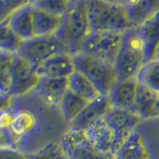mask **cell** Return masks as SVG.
<instances>
[{"label": "cell", "instance_id": "cell-22", "mask_svg": "<svg viewBox=\"0 0 159 159\" xmlns=\"http://www.w3.org/2000/svg\"><path fill=\"white\" fill-rule=\"evenodd\" d=\"M89 103V102L77 96L71 91L67 93V96L65 97L64 101L61 103V107H60V111L62 113L64 120L69 124V127L83 112Z\"/></svg>", "mask_w": 159, "mask_h": 159}, {"label": "cell", "instance_id": "cell-29", "mask_svg": "<svg viewBox=\"0 0 159 159\" xmlns=\"http://www.w3.org/2000/svg\"><path fill=\"white\" fill-rule=\"evenodd\" d=\"M29 3V0H0V24L8 21L15 11Z\"/></svg>", "mask_w": 159, "mask_h": 159}, {"label": "cell", "instance_id": "cell-27", "mask_svg": "<svg viewBox=\"0 0 159 159\" xmlns=\"http://www.w3.org/2000/svg\"><path fill=\"white\" fill-rule=\"evenodd\" d=\"M30 159H69L60 142H50L39 150L30 154Z\"/></svg>", "mask_w": 159, "mask_h": 159}, {"label": "cell", "instance_id": "cell-9", "mask_svg": "<svg viewBox=\"0 0 159 159\" xmlns=\"http://www.w3.org/2000/svg\"><path fill=\"white\" fill-rule=\"evenodd\" d=\"M84 133L94 147L113 158L116 157L124 144L116 130L107 121V116L92 124L84 130Z\"/></svg>", "mask_w": 159, "mask_h": 159}, {"label": "cell", "instance_id": "cell-10", "mask_svg": "<svg viewBox=\"0 0 159 159\" xmlns=\"http://www.w3.org/2000/svg\"><path fill=\"white\" fill-rule=\"evenodd\" d=\"M60 143L70 159H116L94 147L83 130L69 128Z\"/></svg>", "mask_w": 159, "mask_h": 159}, {"label": "cell", "instance_id": "cell-14", "mask_svg": "<svg viewBox=\"0 0 159 159\" xmlns=\"http://www.w3.org/2000/svg\"><path fill=\"white\" fill-rule=\"evenodd\" d=\"M41 78H70L77 72V66L72 54H58L38 67Z\"/></svg>", "mask_w": 159, "mask_h": 159}, {"label": "cell", "instance_id": "cell-25", "mask_svg": "<svg viewBox=\"0 0 159 159\" xmlns=\"http://www.w3.org/2000/svg\"><path fill=\"white\" fill-rule=\"evenodd\" d=\"M136 79L139 84L159 93V60L153 59L147 61Z\"/></svg>", "mask_w": 159, "mask_h": 159}, {"label": "cell", "instance_id": "cell-6", "mask_svg": "<svg viewBox=\"0 0 159 159\" xmlns=\"http://www.w3.org/2000/svg\"><path fill=\"white\" fill-rule=\"evenodd\" d=\"M68 52L66 45L57 35L46 37H34L23 41L18 54L26 58L35 67H40L49 59L58 54Z\"/></svg>", "mask_w": 159, "mask_h": 159}, {"label": "cell", "instance_id": "cell-5", "mask_svg": "<svg viewBox=\"0 0 159 159\" xmlns=\"http://www.w3.org/2000/svg\"><path fill=\"white\" fill-rule=\"evenodd\" d=\"M74 59L78 71L91 80L102 96H108L118 81L116 65L84 52L74 56Z\"/></svg>", "mask_w": 159, "mask_h": 159}, {"label": "cell", "instance_id": "cell-24", "mask_svg": "<svg viewBox=\"0 0 159 159\" xmlns=\"http://www.w3.org/2000/svg\"><path fill=\"white\" fill-rule=\"evenodd\" d=\"M128 11L134 27L137 28L149 17L159 12V0H139L136 6Z\"/></svg>", "mask_w": 159, "mask_h": 159}, {"label": "cell", "instance_id": "cell-4", "mask_svg": "<svg viewBox=\"0 0 159 159\" xmlns=\"http://www.w3.org/2000/svg\"><path fill=\"white\" fill-rule=\"evenodd\" d=\"M146 47L137 28L125 33L123 46L116 62L118 80L136 78L146 63Z\"/></svg>", "mask_w": 159, "mask_h": 159}, {"label": "cell", "instance_id": "cell-30", "mask_svg": "<svg viewBox=\"0 0 159 159\" xmlns=\"http://www.w3.org/2000/svg\"><path fill=\"white\" fill-rule=\"evenodd\" d=\"M0 159H30V155L15 147L0 148Z\"/></svg>", "mask_w": 159, "mask_h": 159}, {"label": "cell", "instance_id": "cell-20", "mask_svg": "<svg viewBox=\"0 0 159 159\" xmlns=\"http://www.w3.org/2000/svg\"><path fill=\"white\" fill-rule=\"evenodd\" d=\"M159 93L143 84H138L137 96L134 111H136L142 119L157 116V103Z\"/></svg>", "mask_w": 159, "mask_h": 159}, {"label": "cell", "instance_id": "cell-1", "mask_svg": "<svg viewBox=\"0 0 159 159\" xmlns=\"http://www.w3.org/2000/svg\"><path fill=\"white\" fill-rule=\"evenodd\" d=\"M13 120L9 130L12 147L30 154L51 141L47 106L36 92L22 98H14Z\"/></svg>", "mask_w": 159, "mask_h": 159}, {"label": "cell", "instance_id": "cell-15", "mask_svg": "<svg viewBox=\"0 0 159 159\" xmlns=\"http://www.w3.org/2000/svg\"><path fill=\"white\" fill-rule=\"evenodd\" d=\"M138 84L136 78L118 80L108 94L113 107L134 111Z\"/></svg>", "mask_w": 159, "mask_h": 159}, {"label": "cell", "instance_id": "cell-34", "mask_svg": "<svg viewBox=\"0 0 159 159\" xmlns=\"http://www.w3.org/2000/svg\"><path fill=\"white\" fill-rule=\"evenodd\" d=\"M157 116H159V99H158V103H157Z\"/></svg>", "mask_w": 159, "mask_h": 159}, {"label": "cell", "instance_id": "cell-23", "mask_svg": "<svg viewBox=\"0 0 159 159\" xmlns=\"http://www.w3.org/2000/svg\"><path fill=\"white\" fill-rule=\"evenodd\" d=\"M16 53L1 51L0 52V89L3 93H11L13 66Z\"/></svg>", "mask_w": 159, "mask_h": 159}, {"label": "cell", "instance_id": "cell-12", "mask_svg": "<svg viewBox=\"0 0 159 159\" xmlns=\"http://www.w3.org/2000/svg\"><path fill=\"white\" fill-rule=\"evenodd\" d=\"M69 92V78H41L36 89L38 96L47 106L57 109H60L62 102Z\"/></svg>", "mask_w": 159, "mask_h": 159}, {"label": "cell", "instance_id": "cell-3", "mask_svg": "<svg viewBox=\"0 0 159 159\" xmlns=\"http://www.w3.org/2000/svg\"><path fill=\"white\" fill-rule=\"evenodd\" d=\"M89 17L92 33H126L135 28L128 9L112 0H89Z\"/></svg>", "mask_w": 159, "mask_h": 159}, {"label": "cell", "instance_id": "cell-11", "mask_svg": "<svg viewBox=\"0 0 159 159\" xmlns=\"http://www.w3.org/2000/svg\"><path fill=\"white\" fill-rule=\"evenodd\" d=\"M109 124L116 129L120 139L125 142L132 134L139 130V126L143 121L139 114L131 109L113 107L107 116Z\"/></svg>", "mask_w": 159, "mask_h": 159}, {"label": "cell", "instance_id": "cell-33", "mask_svg": "<svg viewBox=\"0 0 159 159\" xmlns=\"http://www.w3.org/2000/svg\"><path fill=\"white\" fill-rule=\"evenodd\" d=\"M3 147H12V143L9 132L0 129V148Z\"/></svg>", "mask_w": 159, "mask_h": 159}, {"label": "cell", "instance_id": "cell-21", "mask_svg": "<svg viewBox=\"0 0 159 159\" xmlns=\"http://www.w3.org/2000/svg\"><path fill=\"white\" fill-rule=\"evenodd\" d=\"M70 80V91L76 93L77 96L84 98L88 102L96 101L98 98H101L102 94L99 92L98 87L94 84L87 76H84L83 73L78 71L74 73Z\"/></svg>", "mask_w": 159, "mask_h": 159}, {"label": "cell", "instance_id": "cell-32", "mask_svg": "<svg viewBox=\"0 0 159 159\" xmlns=\"http://www.w3.org/2000/svg\"><path fill=\"white\" fill-rule=\"evenodd\" d=\"M14 97L9 93H4L0 96V112L6 109L12 108L14 104Z\"/></svg>", "mask_w": 159, "mask_h": 159}, {"label": "cell", "instance_id": "cell-18", "mask_svg": "<svg viewBox=\"0 0 159 159\" xmlns=\"http://www.w3.org/2000/svg\"><path fill=\"white\" fill-rule=\"evenodd\" d=\"M35 37L55 36L61 29L64 16L51 14L33 6Z\"/></svg>", "mask_w": 159, "mask_h": 159}, {"label": "cell", "instance_id": "cell-37", "mask_svg": "<svg viewBox=\"0 0 159 159\" xmlns=\"http://www.w3.org/2000/svg\"><path fill=\"white\" fill-rule=\"evenodd\" d=\"M2 94H4V93H2V91H1V89H0V96H2Z\"/></svg>", "mask_w": 159, "mask_h": 159}, {"label": "cell", "instance_id": "cell-26", "mask_svg": "<svg viewBox=\"0 0 159 159\" xmlns=\"http://www.w3.org/2000/svg\"><path fill=\"white\" fill-rule=\"evenodd\" d=\"M23 40L20 39L9 27L8 21L0 24V52L8 51L18 53Z\"/></svg>", "mask_w": 159, "mask_h": 159}, {"label": "cell", "instance_id": "cell-16", "mask_svg": "<svg viewBox=\"0 0 159 159\" xmlns=\"http://www.w3.org/2000/svg\"><path fill=\"white\" fill-rule=\"evenodd\" d=\"M8 25L23 41L33 39L35 37L33 5L29 3L15 11L8 19Z\"/></svg>", "mask_w": 159, "mask_h": 159}, {"label": "cell", "instance_id": "cell-38", "mask_svg": "<svg viewBox=\"0 0 159 159\" xmlns=\"http://www.w3.org/2000/svg\"><path fill=\"white\" fill-rule=\"evenodd\" d=\"M69 159H70V158H69Z\"/></svg>", "mask_w": 159, "mask_h": 159}, {"label": "cell", "instance_id": "cell-13", "mask_svg": "<svg viewBox=\"0 0 159 159\" xmlns=\"http://www.w3.org/2000/svg\"><path fill=\"white\" fill-rule=\"evenodd\" d=\"M112 108L113 106L109 97L102 96L88 104L76 120L70 125V128L84 131L94 122L106 117Z\"/></svg>", "mask_w": 159, "mask_h": 159}, {"label": "cell", "instance_id": "cell-2", "mask_svg": "<svg viewBox=\"0 0 159 159\" xmlns=\"http://www.w3.org/2000/svg\"><path fill=\"white\" fill-rule=\"evenodd\" d=\"M91 35L89 0H72L57 36L66 45L69 53L76 56L83 52Z\"/></svg>", "mask_w": 159, "mask_h": 159}, {"label": "cell", "instance_id": "cell-17", "mask_svg": "<svg viewBox=\"0 0 159 159\" xmlns=\"http://www.w3.org/2000/svg\"><path fill=\"white\" fill-rule=\"evenodd\" d=\"M116 159H152L145 135L138 130L124 142Z\"/></svg>", "mask_w": 159, "mask_h": 159}, {"label": "cell", "instance_id": "cell-28", "mask_svg": "<svg viewBox=\"0 0 159 159\" xmlns=\"http://www.w3.org/2000/svg\"><path fill=\"white\" fill-rule=\"evenodd\" d=\"M72 0H39L32 5L51 14L64 16L68 12Z\"/></svg>", "mask_w": 159, "mask_h": 159}, {"label": "cell", "instance_id": "cell-35", "mask_svg": "<svg viewBox=\"0 0 159 159\" xmlns=\"http://www.w3.org/2000/svg\"><path fill=\"white\" fill-rule=\"evenodd\" d=\"M29 1H30V3H31V4H33V3H35V2L39 1V0H29Z\"/></svg>", "mask_w": 159, "mask_h": 159}, {"label": "cell", "instance_id": "cell-19", "mask_svg": "<svg viewBox=\"0 0 159 159\" xmlns=\"http://www.w3.org/2000/svg\"><path fill=\"white\" fill-rule=\"evenodd\" d=\"M146 47V61L156 58L159 49V12L137 27Z\"/></svg>", "mask_w": 159, "mask_h": 159}, {"label": "cell", "instance_id": "cell-31", "mask_svg": "<svg viewBox=\"0 0 159 159\" xmlns=\"http://www.w3.org/2000/svg\"><path fill=\"white\" fill-rule=\"evenodd\" d=\"M13 120V107L0 112V129L4 131L10 130Z\"/></svg>", "mask_w": 159, "mask_h": 159}, {"label": "cell", "instance_id": "cell-8", "mask_svg": "<svg viewBox=\"0 0 159 159\" xmlns=\"http://www.w3.org/2000/svg\"><path fill=\"white\" fill-rule=\"evenodd\" d=\"M41 81L37 67L26 58L16 53L13 66L11 94L14 98H22L36 92Z\"/></svg>", "mask_w": 159, "mask_h": 159}, {"label": "cell", "instance_id": "cell-7", "mask_svg": "<svg viewBox=\"0 0 159 159\" xmlns=\"http://www.w3.org/2000/svg\"><path fill=\"white\" fill-rule=\"evenodd\" d=\"M124 37L125 33L121 32L92 33L84 45L83 52L116 64L123 46Z\"/></svg>", "mask_w": 159, "mask_h": 159}, {"label": "cell", "instance_id": "cell-36", "mask_svg": "<svg viewBox=\"0 0 159 159\" xmlns=\"http://www.w3.org/2000/svg\"><path fill=\"white\" fill-rule=\"evenodd\" d=\"M155 59H158L159 60V49H158V51H157V54H156V58Z\"/></svg>", "mask_w": 159, "mask_h": 159}]
</instances>
